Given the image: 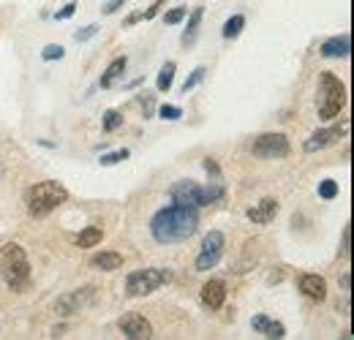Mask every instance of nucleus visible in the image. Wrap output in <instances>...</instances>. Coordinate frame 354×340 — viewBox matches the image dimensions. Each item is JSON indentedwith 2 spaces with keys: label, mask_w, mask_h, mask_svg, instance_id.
I'll return each mask as SVG.
<instances>
[{
  "label": "nucleus",
  "mask_w": 354,
  "mask_h": 340,
  "mask_svg": "<svg viewBox=\"0 0 354 340\" xmlns=\"http://www.w3.org/2000/svg\"><path fill=\"white\" fill-rule=\"evenodd\" d=\"M223 245H226V240H223L221 232H210L202 243V251L196 256V272H207V270L218 267L223 256Z\"/></svg>",
  "instance_id": "nucleus-8"
},
{
  "label": "nucleus",
  "mask_w": 354,
  "mask_h": 340,
  "mask_svg": "<svg viewBox=\"0 0 354 340\" xmlns=\"http://www.w3.org/2000/svg\"><path fill=\"white\" fill-rule=\"evenodd\" d=\"M74 11H77V3H68V6H63V8L55 14V19H68V17H74Z\"/></svg>",
  "instance_id": "nucleus-33"
},
{
  "label": "nucleus",
  "mask_w": 354,
  "mask_h": 340,
  "mask_svg": "<svg viewBox=\"0 0 354 340\" xmlns=\"http://www.w3.org/2000/svg\"><path fill=\"white\" fill-rule=\"evenodd\" d=\"M346 133V126H333V128H324V131H316L310 139H306V153H316V150H324L330 144H335L341 136Z\"/></svg>",
  "instance_id": "nucleus-11"
},
{
  "label": "nucleus",
  "mask_w": 354,
  "mask_h": 340,
  "mask_svg": "<svg viewBox=\"0 0 354 340\" xmlns=\"http://www.w3.org/2000/svg\"><path fill=\"white\" fill-rule=\"evenodd\" d=\"M0 278L11 292H22L30 283V261L22 245L8 243L0 248Z\"/></svg>",
  "instance_id": "nucleus-2"
},
{
  "label": "nucleus",
  "mask_w": 354,
  "mask_h": 340,
  "mask_svg": "<svg viewBox=\"0 0 354 340\" xmlns=\"http://www.w3.org/2000/svg\"><path fill=\"white\" fill-rule=\"evenodd\" d=\"M90 267L93 270H101V272H115L123 267V256L115 254V251H101L90 258Z\"/></svg>",
  "instance_id": "nucleus-17"
},
{
  "label": "nucleus",
  "mask_w": 354,
  "mask_h": 340,
  "mask_svg": "<svg viewBox=\"0 0 354 340\" xmlns=\"http://www.w3.org/2000/svg\"><path fill=\"white\" fill-rule=\"evenodd\" d=\"M123 3H126V0H109V3L104 6V14H106V17H109V14H115V11H118Z\"/></svg>",
  "instance_id": "nucleus-35"
},
{
  "label": "nucleus",
  "mask_w": 354,
  "mask_h": 340,
  "mask_svg": "<svg viewBox=\"0 0 354 340\" xmlns=\"http://www.w3.org/2000/svg\"><path fill=\"white\" fill-rule=\"evenodd\" d=\"M352 52V39L344 33V36H333L322 44V55L324 57H349Z\"/></svg>",
  "instance_id": "nucleus-15"
},
{
  "label": "nucleus",
  "mask_w": 354,
  "mask_h": 340,
  "mask_svg": "<svg viewBox=\"0 0 354 340\" xmlns=\"http://www.w3.org/2000/svg\"><path fill=\"white\" fill-rule=\"evenodd\" d=\"M341 286H344V292H349V289H352V272H344V278H341Z\"/></svg>",
  "instance_id": "nucleus-36"
},
{
  "label": "nucleus",
  "mask_w": 354,
  "mask_h": 340,
  "mask_svg": "<svg viewBox=\"0 0 354 340\" xmlns=\"http://www.w3.org/2000/svg\"><path fill=\"white\" fill-rule=\"evenodd\" d=\"M68 199V191L55 182V180H44V182H36L28 196H25V205H28V213L33 218H44V215L55 213L60 205H66Z\"/></svg>",
  "instance_id": "nucleus-4"
},
{
  "label": "nucleus",
  "mask_w": 354,
  "mask_h": 340,
  "mask_svg": "<svg viewBox=\"0 0 354 340\" xmlns=\"http://www.w3.org/2000/svg\"><path fill=\"white\" fill-rule=\"evenodd\" d=\"M251 153L257 158H286L289 155V139L283 133H262L254 139Z\"/></svg>",
  "instance_id": "nucleus-7"
},
{
  "label": "nucleus",
  "mask_w": 354,
  "mask_h": 340,
  "mask_svg": "<svg viewBox=\"0 0 354 340\" xmlns=\"http://www.w3.org/2000/svg\"><path fill=\"white\" fill-rule=\"evenodd\" d=\"M319 196L322 199H335L338 196V182L335 180H322L319 182Z\"/></svg>",
  "instance_id": "nucleus-25"
},
{
  "label": "nucleus",
  "mask_w": 354,
  "mask_h": 340,
  "mask_svg": "<svg viewBox=\"0 0 354 340\" xmlns=\"http://www.w3.org/2000/svg\"><path fill=\"white\" fill-rule=\"evenodd\" d=\"M202 17H205V8H202V6H196V8L191 11V17H188V28H185V33H183V44H185V46H194V41H196V36H199V25H202Z\"/></svg>",
  "instance_id": "nucleus-18"
},
{
  "label": "nucleus",
  "mask_w": 354,
  "mask_h": 340,
  "mask_svg": "<svg viewBox=\"0 0 354 340\" xmlns=\"http://www.w3.org/2000/svg\"><path fill=\"white\" fill-rule=\"evenodd\" d=\"M131 153L123 147V150H115V153H106V155H101V167H115V164H120V161H126Z\"/></svg>",
  "instance_id": "nucleus-24"
},
{
  "label": "nucleus",
  "mask_w": 354,
  "mask_h": 340,
  "mask_svg": "<svg viewBox=\"0 0 354 340\" xmlns=\"http://www.w3.org/2000/svg\"><path fill=\"white\" fill-rule=\"evenodd\" d=\"M251 327H254V332H259L265 338H275V340L286 338V327L281 321L270 319V316H254L251 319Z\"/></svg>",
  "instance_id": "nucleus-14"
},
{
  "label": "nucleus",
  "mask_w": 354,
  "mask_h": 340,
  "mask_svg": "<svg viewBox=\"0 0 354 340\" xmlns=\"http://www.w3.org/2000/svg\"><path fill=\"white\" fill-rule=\"evenodd\" d=\"M161 6H164V0H156V3H153L147 11H142V19H153V17L161 11Z\"/></svg>",
  "instance_id": "nucleus-34"
},
{
  "label": "nucleus",
  "mask_w": 354,
  "mask_h": 340,
  "mask_svg": "<svg viewBox=\"0 0 354 340\" xmlns=\"http://www.w3.org/2000/svg\"><path fill=\"white\" fill-rule=\"evenodd\" d=\"M120 126H123V115L118 109H106L104 112V131L112 133V131H118Z\"/></svg>",
  "instance_id": "nucleus-23"
},
{
  "label": "nucleus",
  "mask_w": 354,
  "mask_h": 340,
  "mask_svg": "<svg viewBox=\"0 0 354 340\" xmlns=\"http://www.w3.org/2000/svg\"><path fill=\"white\" fill-rule=\"evenodd\" d=\"M120 332L129 340H150L153 338V327L150 321L142 316V313H126L120 321H118Z\"/></svg>",
  "instance_id": "nucleus-9"
},
{
  "label": "nucleus",
  "mask_w": 354,
  "mask_h": 340,
  "mask_svg": "<svg viewBox=\"0 0 354 340\" xmlns=\"http://www.w3.org/2000/svg\"><path fill=\"white\" fill-rule=\"evenodd\" d=\"M205 74H207V68H205V66H199V68H194V71H191V77H188V79H185V85H183V93H188V90H194V87L199 85V82H202V79H205Z\"/></svg>",
  "instance_id": "nucleus-26"
},
{
  "label": "nucleus",
  "mask_w": 354,
  "mask_h": 340,
  "mask_svg": "<svg viewBox=\"0 0 354 340\" xmlns=\"http://www.w3.org/2000/svg\"><path fill=\"white\" fill-rule=\"evenodd\" d=\"M172 281V272L164 267H147V270H136L126 278V294L129 297H147L156 289L167 286Z\"/></svg>",
  "instance_id": "nucleus-6"
},
{
  "label": "nucleus",
  "mask_w": 354,
  "mask_h": 340,
  "mask_svg": "<svg viewBox=\"0 0 354 340\" xmlns=\"http://www.w3.org/2000/svg\"><path fill=\"white\" fill-rule=\"evenodd\" d=\"M139 104H142V109H145V117H153V109H156L153 95H150V93H142V95H139Z\"/></svg>",
  "instance_id": "nucleus-30"
},
{
  "label": "nucleus",
  "mask_w": 354,
  "mask_h": 340,
  "mask_svg": "<svg viewBox=\"0 0 354 340\" xmlns=\"http://www.w3.org/2000/svg\"><path fill=\"white\" fill-rule=\"evenodd\" d=\"M243 28H245V17H243V14H234V17L223 25V39H229V41L237 39V36L243 33Z\"/></svg>",
  "instance_id": "nucleus-22"
},
{
  "label": "nucleus",
  "mask_w": 354,
  "mask_h": 340,
  "mask_svg": "<svg viewBox=\"0 0 354 340\" xmlns=\"http://www.w3.org/2000/svg\"><path fill=\"white\" fill-rule=\"evenodd\" d=\"M169 196H172L175 205H183V207H194V210L196 207H207V205L223 199V182L213 180L210 185H199L194 180H180V182L172 185Z\"/></svg>",
  "instance_id": "nucleus-3"
},
{
  "label": "nucleus",
  "mask_w": 354,
  "mask_h": 340,
  "mask_svg": "<svg viewBox=\"0 0 354 340\" xmlns=\"http://www.w3.org/2000/svg\"><path fill=\"white\" fill-rule=\"evenodd\" d=\"M199 226V215L194 207H183V205H169L164 210L153 215L150 220V234L156 243L161 245H175V243H185L188 237H194Z\"/></svg>",
  "instance_id": "nucleus-1"
},
{
  "label": "nucleus",
  "mask_w": 354,
  "mask_h": 340,
  "mask_svg": "<svg viewBox=\"0 0 354 340\" xmlns=\"http://www.w3.org/2000/svg\"><path fill=\"white\" fill-rule=\"evenodd\" d=\"M158 115H161V120H169V123H172V120H180V117H183V109H180V106H172V104H164V106L158 109Z\"/></svg>",
  "instance_id": "nucleus-28"
},
{
  "label": "nucleus",
  "mask_w": 354,
  "mask_h": 340,
  "mask_svg": "<svg viewBox=\"0 0 354 340\" xmlns=\"http://www.w3.org/2000/svg\"><path fill=\"white\" fill-rule=\"evenodd\" d=\"M226 299V283L223 281H207L202 286V305L210 310H221Z\"/></svg>",
  "instance_id": "nucleus-12"
},
{
  "label": "nucleus",
  "mask_w": 354,
  "mask_h": 340,
  "mask_svg": "<svg viewBox=\"0 0 354 340\" xmlns=\"http://www.w3.org/2000/svg\"><path fill=\"white\" fill-rule=\"evenodd\" d=\"M95 33H98V25H88V28L77 30V33H74V39H77V41H88V39H93Z\"/></svg>",
  "instance_id": "nucleus-32"
},
{
  "label": "nucleus",
  "mask_w": 354,
  "mask_h": 340,
  "mask_svg": "<svg viewBox=\"0 0 354 340\" xmlns=\"http://www.w3.org/2000/svg\"><path fill=\"white\" fill-rule=\"evenodd\" d=\"M344 106H346V87H344V82L333 71H322L319 74V98H316L319 117L322 120H335Z\"/></svg>",
  "instance_id": "nucleus-5"
},
{
  "label": "nucleus",
  "mask_w": 354,
  "mask_h": 340,
  "mask_svg": "<svg viewBox=\"0 0 354 340\" xmlns=\"http://www.w3.org/2000/svg\"><path fill=\"white\" fill-rule=\"evenodd\" d=\"M101 240H104L101 226H85L80 232V237H77V245L80 248H95V245H101Z\"/></svg>",
  "instance_id": "nucleus-20"
},
{
  "label": "nucleus",
  "mask_w": 354,
  "mask_h": 340,
  "mask_svg": "<svg viewBox=\"0 0 354 340\" xmlns=\"http://www.w3.org/2000/svg\"><path fill=\"white\" fill-rule=\"evenodd\" d=\"M175 71H177V66L172 60L164 63V68L158 71V93H169V87L175 82Z\"/></svg>",
  "instance_id": "nucleus-21"
},
{
  "label": "nucleus",
  "mask_w": 354,
  "mask_h": 340,
  "mask_svg": "<svg viewBox=\"0 0 354 340\" xmlns=\"http://www.w3.org/2000/svg\"><path fill=\"white\" fill-rule=\"evenodd\" d=\"M95 294L93 286H85V289H77V292H68L66 297L57 299V313L60 316H71V313H80L82 308H88L90 299Z\"/></svg>",
  "instance_id": "nucleus-10"
},
{
  "label": "nucleus",
  "mask_w": 354,
  "mask_h": 340,
  "mask_svg": "<svg viewBox=\"0 0 354 340\" xmlns=\"http://www.w3.org/2000/svg\"><path fill=\"white\" fill-rule=\"evenodd\" d=\"M341 256H344V258H349V256H352V229H349V226L344 229V245H341Z\"/></svg>",
  "instance_id": "nucleus-31"
},
{
  "label": "nucleus",
  "mask_w": 354,
  "mask_h": 340,
  "mask_svg": "<svg viewBox=\"0 0 354 340\" xmlns=\"http://www.w3.org/2000/svg\"><path fill=\"white\" fill-rule=\"evenodd\" d=\"M185 17H188V8H172L164 19H167V25H177V22H183Z\"/></svg>",
  "instance_id": "nucleus-29"
},
{
  "label": "nucleus",
  "mask_w": 354,
  "mask_h": 340,
  "mask_svg": "<svg viewBox=\"0 0 354 340\" xmlns=\"http://www.w3.org/2000/svg\"><path fill=\"white\" fill-rule=\"evenodd\" d=\"M63 55H66V49H63L60 44H46L44 49H41V57H44V60H60Z\"/></svg>",
  "instance_id": "nucleus-27"
},
{
  "label": "nucleus",
  "mask_w": 354,
  "mask_h": 340,
  "mask_svg": "<svg viewBox=\"0 0 354 340\" xmlns=\"http://www.w3.org/2000/svg\"><path fill=\"white\" fill-rule=\"evenodd\" d=\"M126 57H115L109 66H106V71L101 74V87H112L120 77H123V71H126Z\"/></svg>",
  "instance_id": "nucleus-19"
},
{
  "label": "nucleus",
  "mask_w": 354,
  "mask_h": 340,
  "mask_svg": "<svg viewBox=\"0 0 354 340\" xmlns=\"http://www.w3.org/2000/svg\"><path fill=\"white\" fill-rule=\"evenodd\" d=\"M245 215H248L251 223H270L278 215V202L275 199H262L259 205H254Z\"/></svg>",
  "instance_id": "nucleus-16"
},
{
  "label": "nucleus",
  "mask_w": 354,
  "mask_h": 340,
  "mask_svg": "<svg viewBox=\"0 0 354 340\" xmlns=\"http://www.w3.org/2000/svg\"><path fill=\"white\" fill-rule=\"evenodd\" d=\"M300 292L313 302H322V299H327V281L322 275L308 272V275L300 278Z\"/></svg>",
  "instance_id": "nucleus-13"
}]
</instances>
